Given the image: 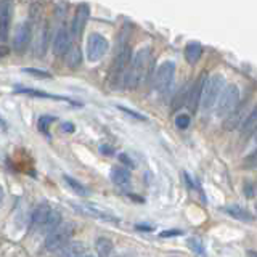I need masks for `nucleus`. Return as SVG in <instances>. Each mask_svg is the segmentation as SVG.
I'll return each mask as SVG.
<instances>
[{
	"instance_id": "nucleus-32",
	"label": "nucleus",
	"mask_w": 257,
	"mask_h": 257,
	"mask_svg": "<svg viewBox=\"0 0 257 257\" xmlns=\"http://www.w3.org/2000/svg\"><path fill=\"white\" fill-rule=\"evenodd\" d=\"M119 161H120L122 164H125L127 167H134V163H132L131 159H128L127 155H119Z\"/></svg>"
},
{
	"instance_id": "nucleus-21",
	"label": "nucleus",
	"mask_w": 257,
	"mask_h": 257,
	"mask_svg": "<svg viewBox=\"0 0 257 257\" xmlns=\"http://www.w3.org/2000/svg\"><path fill=\"white\" fill-rule=\"evenodd\" d=\"M66 64L71 68V69H76L79 68L80 64H82V53H80V48L72 45L68 53H66Z\"/></svg>"
},
{
	"instance_id": "nucleus-27",
	"label": "nucleus",
	"mask_w": 257,
	"mask_h": 257,
	"mask_svg": "<svg viewBox=\"0 0 257 257\" xmlns=\"http://www.w3.org/2000/svg\"><path fill=\"white\" fill-rule=\"evenodd\" d=\"M243 167L247 169V171H255V169H257V148L251 153V155H247L244 158Z\"/></svg>"
},
{
	"instance_id": "nucleus-39",
	"label": "nucleus",
	"mask_w": 257,
	"mask_h": 257,
	"mask_svg": "<svg viewBox=\"0 0 257 257\" xmlns=\"http://www.w3.org/2000/svg\"><path fill=\"white\" fill-rule=\"evenodd\" d=\"M119 257H132V255H119Z\"/></svg>"
},
{
	"instance_id": "nucleus-9",
	"label": "nucleus",
	"mask_w": 257,
	"mask_h": 257,
	"mask_svg": "<svg viewBox=\"0 0 257 257\" xmlns=\"http://www.w3.org/2000/svg\"><path fill=\"white\" fill-rule=\"evenodd\" d=\"M88 16H90V7H88L87 4H80L77 7L76 13H74L72 23H71V37L72 39L80 37V34H82L84 29H85Z\"/></svg>"
},
{
	"instance_id": "nucleus-22",
	"label": "nucleus",
	"mask_w": 257,
	"mask_h": 257,
	"mask_svg": "<svg viewBox=\"0 0 257 257\" xmlns=\"http://www.w3.org/2000/svg\"><path fill=\"white\" fill-rule=\"evenodd\" d=\"M60 225H61V214L53 209L52 214H50V217H48L47 222L44 223V227L40 228L39 231H40V233H47V235H48V233H52L55 228H58Z\"/></svg>"
},
{
	"instance_id": "nucleus-17",
	"label": "nucleus",
	"mask_w": 257,
	"mask_h": 257,
	"mask_svg": "<svg viewBox=\"0 0 257 257\" xmlns=\"http://www.w3.org/2000/svg\"><path fill=\"white\" fill-rule=\"evenodd\" d=\"M204 79L206 77H199L195 84H193L191 90H190V96H188V104L191 111H196V108L199 106V101H201V93H203V85H204Z\"/></svg>"
},
{
	"instance_id": "nucleus-5",
	"label": "nucleus",
	"mask_w": 257,
	"mask_h": 257,
	"mask_svg": "<svg viewBox=\"0 0 257 257\" xmlns=\"http://www.w3.org/2000/svg\"><path fill=\"white\" fill-rule=\"evenodd\" d=\"M239 101V88L238 85L235 84H228V85H225L223 88V92L220 93V98L219 101H217V114L225 117V116H230L231 114V111L236 108V104Z\"/></svg>"
},
{
	"instance_id": "nucleus-20",
	"label": "nucleus",
	"mask_w": 257,
	"mask_h": 257,
	"mask_svg": "<svg viewBox=\"0 0 257 257\" xmlns=\"http://www.w3.org/2000/svg\"><path fill=\"white\" fill-rule=\"evenodd\" d=\"M96 249V257H109L112 252V241L109 238L100 236L95 243Z\"/></svg>"
},
{
	"instance_id": "nucleus-8",
	"label": "nucleus",
	"mask_w": 257,
	"mask_h": 257,
	"mask_svg": "<svg viewBox=\"0 0 257 257\" xmlns=\"http://www.w3.org/2000/svg\"><path fill=\"white\" fill-rule=\"evenodd\" d=\"M32 39V26L29 21H23L18 24L15 32V37H13V48L16 52L23 53L24 50L28 48L29 42Z\"/></svg>"
},
{
	"instance_id": "nucleus-35",
	"label": "nucleus",
	"mask_w": 257,
	"mask_h": 257,
	"mask_svg": "<svg viewBox=\"0 0 257 257\" xmlns=\"http://www.w3.org/2000/svg\"><path fill=\"white\" fill-rule=\"evenodd\" d=\"M4 199H5V191L2 187H0V207H2V204H4Z\"/></svg>"
},
{
	"instance_id": "nucleus-15",
	"label": "nucleus",
	"mask_w": 257,
	"mask_h": 257,
	"mask_svg": "<svg viewBox=\"0 0 257 257\" xmlns=\"http://www.w3.org/2000/svg\"><path fill=\"white\" fill-rule=\"evenodd\" d=\"M109 177L112 183L119 188H127L128 185H131V172H128V169L125 167H120V166L112 167Z\"/></svg>"
},
{
	"instance_id": "nucleus-14",
	"label": "nucleus",
	"mask_w": 257,
	"mask_h": 257,
	"mask_svg": "<svg viewBox=\"0 0 257 257\" xmlns=\"http://www.w3.org/2000/svg\"><path fill=\"white\" fill-rule=\"evenodd\" d=\"M239 131L243 139H249V137L257 131V104L249 111V114L243 120V124L239 125Z\"/></svg>"
},
{
	"instance_id": "nucleus-30",
	"label": "nucleus",
	"mask_w": 257,
	"mask_h": 257,
	"mask_svg": "<svg viewBox=\"0 0 257 257\" xmlns=\"http://www.w3.org/2000/svg\"><path fill=\"white\" fill-rule=\"evenodd\" d=\"M120 111H124V112H127L128 116H132V117H135V119H140V120H145L147 117L145 116H142L140 112H135V111H132V109H128V108H124V106H117Z\"/></svg>"
},
{
	"instance_id": "nucleus-34",
	"label": "nucleus",
	"mask_w": 257,
	"mask_h": 257,
	"mask_svg": "<svg viewBox=\"0 0 257 257\" xmlns=\"http://www.w3.org/2000/svg\"><path fill=\"white\" fill-rule=\"evenodd\" d=\"M100 151L103 153V155H112V148H109V147H104V145H103V147L100 148Z\"/></svg>"
},
{
	"instance_id": "nucleus-26",
	"label": "nucleus",
	"mask_w": 257,
	"mask_h": 257,
	"mask_svg": "<svg viewBox=\"0 0 257 257\" xmlns=\"http://www.w3.org/2000/svg\"><path fill=\"white\" fill-rule=\"evenodd\" d=\"M56 117L55 116H48V114H44L42 117H39V131L47 134L48 128H50V125L55 122Z\"/></svg>"
},
{
	"instance_id": "nucleus-7",
	"label": "nucleus",
	"mask_w": 257,
	"mask_h": 257,
	"mask_svg": "<svg viewBox=\"0 0 257 257\" xmlns=\"http://www.w3.org/2000/svg\"><path fill=\"white\" fill-rule=\"evenodd\" d=\"M109 50L108 40L98 32H92L87 39V60L90 63L100 61Z\"/></svg>"
},
{
	"instance_id": "nucleus-38",
	"label": "nucleus",
	"mask_w": 257,
	"mask_h": 257,
	"mask_svg": "<svg viewBox=\"0 0 257 257\" xmlns=\"http://www.w3.org/2000/svg\"><path fill=\"white\" fill-rule=\"evenodd\" d=\"M84 257H96V255H92V254H85Z\"/></svg>"
},
{
	"instance_id": "nucleus-1",
	"label": "nucleus",
	"mask_w": 257,
	"mask_h": 257,
	"mask_svg": "<svg viewBox=\"0 0 257 257\" xmlns=\"http://www.w3.org/2000/svg\"><path fill=\"white\" fill-rule=\"evenodd\" d=\"M151 68H153L151 48H142V50L137 52V55L132 58L131 68H128L127 79H125V87L127 88L140 87L145 80L148 79Z\"/></svg>"
},
{
	"instance_id": "nucleus-13",
	"label": "nucleus",
	"mask_w": 257,
	"mask_h": 257,
	"mask_svg": "<svg viewBox=\"0 0 257 257\" xmlns=\"http://www.w3.org/2000/svg\"><path fill=\"white\" fill-rule=\"evenodd\" d=\"M53 209L48 206L47 203H40L36 206V209L32 211V215H31V227L34 230H40L44 227V223L47 222V219L50 217Z\"/></svg>"
},
{
	"instance_id": "nucleus-29",
	"label": "nucleus",
	"mask_w": 257,
	"mask_h": 257,
	"mask_svg": "<svg viewBox=\"0 0 257 257\" xmlns=\"http://www.w3.org/2000/svg\"><path fill=\"white\" fill-rule=\"evenodd\" d=\"M191 122V119L188 114H179L175 117V125L179 127V128H187Z\"/></svg>"
},
{
	"instance_id": "nucleus-36",
	"label": "nucleus",
	"mask_w": 257,
	"mask_h": 257,
	"mask_svg": "<svg viewBox=\"0 0 257 257\" xmlns=\"http://www.w3.org/2000/svg\"><path fill=\"white\" fill-rule=\"evenodd\" d=\"M7 55H8V48L0 47V58H2V56H7Z\"/></svg>"
},
{
	"instance_id": "nucleus-6",
	"label": "nucleus",
	"mask_w": 257,
	"mask_h": 257,
	"mask_svg": "<svg viewBox=\"0 0 257 257\" xmlns=\"http://www.w3.org/2000/svg\"><path fill=\"white\" fill-rule=\"evenodd\" d=\"M175 63L167 60L164 61L161 66L158 68L156 74H155V88L161 93L164 95L166 92H169L172 82H174V77H175Z\"/></svg>"
},
{
	"instance_id": "nucleus-40",
	"label": "nucleus",
	"mask_w": 257,
	"mask_h": 257,
	"mask_svg": "<svg viewBox=\"0 0 257 257\" xmlns=\"http://www.w3.org/2000/svg\"><path fill=\"white\" fill-rule=\"evenodd\" d=\"M255 214H257V203H255Z\"/></svg>"
},
{
	"instance_id": "nucleus-12",
	"label": "nucleus",
	"mask_w": 257,
	"mask_h": 257,
	"mask_svg": "<svg viewBox=\"0 0 257 257\" xmlns=\"http://www.w3.org/2000/svg\"><path fill=\"white\" fill-rule=\"evenodd\" d=\"M13 16V5L10 2L2 4L0 8V42H5L10 34V24Z\"/></svg>"
},
{
	"instance_id": "nucleus-33",
	"label": "nucleus",
	"mask_w": 257,
	"mask_h": 257,
	"mask_svg": "<svg viewBox=\"0 0 257 257\" xmlns=\"http://www.w3.org/2000/svg\"><path fill=\"white\" fill-rule=\"evenodd\" d=\"M174 235H182V231L180 230H171V231H163L161 233V236H174Z\"/></svg>"
},
{
	"instance_id": "nucleus-16",
	"label": "nucleus",
	"mask_w": 257,
	"mask_h": 257,
	"mask_svg": "<svg viewBox=\"0 0 257 257\" xmlns=\"http://www.w3.org/2000/svg\"><path fill=\"white\" fill-rule=\"evenodd\" d=\"M87 254V247L80 241H71V243L61 249L58 252V257H84Z\"/></svg>"
},
{
	"instance_id": "nucleus-25",
	"label": "nucleus",
	"mask_w": 257,
	"mask_h": 257,
	"mask_svg": "<svg viewBox=\"0 0 257 257\" xmlns=\"http://www.w3.org/2000/svg\"><path fill=\"white\" fill-rule=\"evenodd\" d=\"M188 247L198 257H207V251H206V247H204V243L199 238H190L188 239Z\"/></svg>"
},
{
	"instance_id": "nucleus-41",
	"label": "nucleus",
	"mask_w": 257,
	"mask_h": 257,
	"mask_svg": "<svg viewBox=\"0 0 257 257\" xmlns=\"http://www.w3.org/2000/svg\"><path fill=\"white\" fill-rule=\"evenodd\" d=\"M0 8H2V4H0Z\"/></svg>"
},
{
	"instance_id": "nucleus-4",
	"label": "nucleus",
	"mask_w": 257,
	"mask_h": 257,
	"mask_svg": "<svg viewBox=\"0 0 257 257\" xmlns=\"http://www.w3.org/2000/svg\"><path fill=\"white\" fill-rule=\"evenodd\" d=\"M74 235V225L64 223L55 228L52 233H48L45 238V249L50 252H60L71 243V238Z\"/></svg>"
},
{
	"instance_id": "nucleus-11",
	"label": "nucleus",
	"mask_w": 257,
	"mask_h": 257,
	"mask_svg": "<svg viewBox=\"0 0 257 257\" xmlns=\"http://www.w3.org/2000/svg\"><path fill=\"white\" fill-rule=\"evenodd\" d=\"M71 31L68 28L61 26L58 31L55 32L53 40H52V47H53V53L55 55H66L68 50L71 48Z\"/></svg>"
},
{
	"instance_id": "nucleus-37",
	"label": "nucleus",
	"mask_w": 257,
	"mask_h": 257,
	"mask_svg": "<svg viewBox=\"0 0 257 257\" xmlns=\"http://www.w3.org/2000/svg\"><path fill=\"white\" fill-rule=\"evenodd\" d=\"M249 255H251V257H257V252L255 251H249Z\"/></svg>"
},
{
	"instance_id": "nucleus-19",
	"label": "nucleus",
	"mask_w": 257,
	"mask_h": 257,
	"mask_svg": "<svg viewBox=\"0 0 257 257\" xmlns=\"http://www.w3.org/2000/svg\"><path fill=\"white\" fill-rule=\"evenodd\" d=\"M201 55H203V47L196 42H191L185 47V60H187L190 64H196L198 60L201 58Z\"/></svg>"
},
{
	"instance_id": "nucleus-18",
	"label": "nucleus",
	"mask_w": 257,
	"mask_h": 257,
	"mask_svg": "<svg viewBox=\"0 0 257 257\" xmlns=\"http://www.w3.org/2000/svg\"><path fill=\"white\" fill-rule=\"evenodd\" d=\"M223 212H227L230 217H233V219L236 220H241V222H251L252 220V215L249 214L246 209L239 207L238 204H230V206H225L222 209Z\"/></svg>"
},
{
	"instance_id": "nucleus-3",
	"label": "nucleus",
	"mask_w": 257,
	"mask_h": 257,
	"mask_svg": "<svg viewBox=\"0 0 257 257\" xmlns=\"http://www.w3.org/2000/svg\"><path fill=\"white\" fill-rule=\"evenodd\" d=\"M225 79L220 74H211L204 79V85H203V93H201V108L204 111L212 109L217 106V101L220 98V93L225 88Z\"/></svg>"
},
{
	"instance_id": "nucleus-28",
	"label": "nucleus",
	"mask_w": 257,
	"mask_h": 257,
	"mask_svg": "<svg viewBox=\"0 0 257 257\" xmlns=\"http://www.w3.org/2000/svg\"><path fill=\"white\" fill-rule=\"evenodd\" d=\"M23 72H26V74H31L34 77H42V79H50V72L47 71H42V69H36V68H24Z\"/></svg>"
},
{
	"instance_id": "nucleus-2",
	"label": "nucleus",
	"mask_w": 257,
	"mask_h": 257,
	"mask_svg": "<svg viewBox=\"0 0 257 257\" xmlns=\"http://www.w3.org/2000/svg\"><path fill=\"white\" fill-rule=\"evenodd\" d=\"M132 63V50L128 44H120L117 45V52L114 56V61H112V66L109 71V80L114 87L124 85L125 87V79H127V72L131 68Z\"/></svg>"
},
{
	"instance_id": "nucleus-31",
	"label": "nucleus",
	"mask_w": 257,
	"mask_h": 257,
	"mask_svg": "<svg viewBox=\"0 0 257 257\" xmlns=\"http://www.w3.org/2000/svg\"><path fill=\"white\" fill-rule=\"evenodd\" d=\"M61 131L72 134V132H74V124H72V122H63L61 124Z\"/></svg>"
},
{
	"instance_id": "nucleus-24",
	"label": "nucleus",
	"mask_w": 257,
	"mask_h": 257,
	"mask_svg": "<svg viewBox=\"0 0 257 257\" xmlns=\"http://www.w3.org/2000/svg\"><path fill=\"white\" fill-rule=\"evenodd\" d=\"M63 179H64V182H66L68 187L74 193H77L79 196H88V190L80 182H77L76 179H72V177H69V175H64Z\"/></svg>"
},
{
	"instance_id": "nucleus-23",
	"label": "nucleus",
	"mask_w": 257,
	"mask_h": 257,
	"mask_svg": "<svg viewBox=\"0 0 257 257\" xmlns=\"http://www.w3.org/2000/svg\"><path fill=\"white\" fill-rule=\"evenodd\" d=\"M48 39H50V29H48V24H45L44 29L40 31L39 39H37V45H36V53H37V56H44L45 55Z\"/></svg>"
},
{
	"instance_id": "nucleus-10",
	"label": "nucleus",
	"mask_w": 257,
	"mask_h": 257,
	"mask_svg": "<svg viewBox=\"0 0 257 257\" xmlns=\"http://www.w3.org/2000/svg\"><path fill=\"white\" fill-rule=\"evenodd\" d=\"M72 207L76 209L77 212L92 217V219H98V220H104V222H117V219L112 214H109L104 209H100L98 206L85 203V204H72Z\"/></svg>"
}]
</instances>
